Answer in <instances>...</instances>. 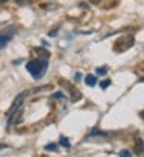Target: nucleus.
<instances>
[{
    "label": "nucleus",
    "instance_id": "obj_1",
    "mask_svg": "<svg viewBox=\"0 0 144 157\" xmlns=\"http://www.w3.org/2000/svg\"><path fill=\"white\" fill-rule=\"evenodd\" d=\"M48 69V58L43 59H33L27 64V70L34 79H40Z\"/></svg>",
    "mask_w": 144,
    "mask_h": 157
},
{
    "label": "nucleus",
    "instance_id": "obj_2",
    "mask_svg": "<svg viewBox=\"0 0 144 157\" xmlns=\"http://www.w3.org/2000/svg\"><path fill=\"white\" fill-rule=\"evenodd\" d=\"M14 31H16V30L13 28L11 31H8V33H5V34H0V50H3L8 44H9V40H11V39L14 37V34H16Z\"/></svg>",
    "mask_w": 144,
    "mask_h": 157
},
{
    "label": "nucleus",
    "instance_id": "obj_3",
    "mask_svg": "<svg viewBox=\"0 0 144 157\" xmlns=\"http://www.w3.org/2000/svg\"><path fill=\"white\" fill-rule=\"evenodd\" d=\"M135 152L136 154H142L144 152V142H142V139H136V142H135Z\"/></svg>",
    "mask_w": 144,
    "mask_h": 157
},
{
    "label": "nucleus",
    "instance_id": "obj_4",
    "mask_svg": "<svg viewBox=\"0 0 144 157\" xmlns=\"http://www.w3.org/2000/svg\"><path fill=\"white\" fill-rule=\"evenodd\" d=\"M85 84L90 86V87L96 86V76H94V75H87V76H85Z\"/></svg>",
    "mask_w": 144,
    "mask_h": 157
},
{
    "label": "nucleus",
    "instance_id": "obj_5",
    "mask_svg": "<svg viewBox=\"0 0 144 157\" xmlns=\"http://www.w3.org/2000/svg\"><path fill=\"white\" fill-rule=\"evenodd\" d=\"M59 143H61L64 148H70V146H71V145H70V140H68L67 137H64V136L59 139Z\"/></svg>",
    "mask_w": 144,
    "mask_h": 157
},
{
    "label": "nucleus",
    "instance_id": "obj_6",
    "mask_svg": "<svg viewBox=\"0 0 144 157\" xmlns=\"http://www.w3.org/2000/svg\"><path fill=\"white\" fill-rule=\"evenodd\" d=\"M93 136H107V134L102 132V131H99V129H93V131L88 134V137H93Z\"/></svg>",
    "mask_w": 144,
    "mask_h": 157
},
{
    "label": "nucleus",
    "instance_id": "obj_7",
    "mask_svg": "<svg viewBox=\"0 0 144 157\" xmlns=\"http://www.w3.org/2000/svg\"><path fill=\"white\" fill-rule=\"evenodd\" d=\"M107 73V67H98V69H96V75H105Z\"/></svg>",
    "mask_w": 144,
    "mask_h": 157
},
{
    "label": "nucleus",
    "instance_id": "obj_8",
    "mask_svg": "<svg viewBox=\"0 0 144 157\" xmlns=\"http://www.w3.org/2000/svg\"><path fill=\"white\" fill-rule=\"evenodd\" d=\"M110 84H112V81H110V79H104V81H101V82H99L101 89H107Z\"/></svg>",
    "mask_w": 144,
    "mask_h": 157
},
{
    "label": "nucleus",
    "instance_id": "obj_9",
    "mask_svg": "<svg viewBox=\"0 0 144 157\" xmlns=\"http://www.w3.org/2000/svg\"><path fill=\"white\" fill-rule=\"evenodd\" d=\"M119 157H132V152L129 149H123L121 152H119Z\"/></svg>",
    "mask_w": 144,
    "mask_h": 157
},
{
    "label": "nucleus",
    "instance_id": "obj_10",
    "mask_svg": "<svg viewBox=\"0 0 144 157\" xmlns=\"http://www.w3.org/2000/svg\"><path fill=\"white\" fill-rule=\"evenodd\" d=\"M56 149H57V146L54 143H50V145L45 146V151H56Z\"/></svg>",
    "mask_w": 144,
    "mask_h": 157
},
{
    "label": "nucleus",
    "instance_id": "obj_11",
    "mask_svg": "<svg viewBox=\"0 0 144 157\" xmlns=\"http://www.w3.org/2000/svg\"><path fill=\"white\" fill-rule=\"evenodd\" d=\"M56 34H57V30H56V28H54V30H51L50 33H48V36H50V37H54Z\"/></svg>",
    "mask_w": 144,
    "mask_h": 157
},
{
    "label": "nucleus",
    "instance_id": "obj_12",
    "mask_svg": "<svg viewBox=\"0 0 144 157\" xmlns=\"http://www.w3.org/2000/svg\"><path fill=\"white\" fill-rule=\"evenodd\" d=\"M53 97H54V98H64V94H62V92H56Z\"/></svg>",
    "mask_w": 144,
    "mask_h": 157
},
{
    "label": "nucleus",
    "instance_id": "obj_13",
    "mask_svg": "<svg viewBox=\"0 0 144 157\" xmlns=\"http://www.w3.org/2000/svg\"><path fill=\"white\" fill-rule=\"evenodd\" d=\"M13 2L17 3V5H23V3H25V0H13Z\"/></svg>",
    "mask_w": 144,
    "mask_h": 157
},
{
    "label": "nucleus",
    "instance_id": "obj_14",
    "mask_svg": "<svg viewBox=\"0 0 144 157\" xmlns=\"http://www.w3.org/2000/svg\"><path fill=\"white\" fill-rule=\"evenodd\" d=\"M75 78H76V81H79V79H81V73H76V76H75Z\"/></svg>",
    "mask_w": 144,
    "mask_h": 157
},
{
    "label": "nucleus",
    "instance_id": "obj_15",
    "mask_svg": "<svg viewBox=\"0 0 144 157\" xmlns=\"http://www.w3.org/2000/svg\"><path fill=\"white\" fill-rule=\"evenodd\" d=\"M91 2H93V3H99V2H101V0H91Z\"/></svg>",
    "mask_w": 144,
    "mask_h": 157
},
{
    "label": "nucleus",
    "instance_id": "obj_16",
    "mask_svg": "<svg viewBox=\"0 0 144 157\" xmlns=\"http://www.w3.org/2000/svg\"><path fill=\"white\" fill-rule=\"evenodd\" d=\"M139 115H141V118H142V120H144V110H142V112H141V114H139Z\"/></svg>",
    "mask_w": 144,
    "mask_h": 157
},
{
    "label": "nucleus",
    "instance_id": "obj_17",
    "mask_svg": "<svg viewBox=\"0 0 144 157\" xmlns=\"http://www.w3.org/2000/svg\"><path fill=\"white\" fill-rule=\"evenodd\" d=\"M139 82H144V76H142V78H139Z\"/></svg>",
    "mask_w": 144,
    "mask_h": 157
},
{
    "label": "nucleus",
    "instance_id": "obj_18",
    "mask_svg": "<svg viewBox=\"0 0 144 157\" xmlns=\"http://www.w3.org/2000/svg\"><path fill=\"white\" fill-rule=\"evenodd\" d=\"M6 2V0H0V3H5Z\"/></svg>",
    "mask_w": 144,
    "mask_h": 157
}]
</instances>
